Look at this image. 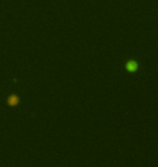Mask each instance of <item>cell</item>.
I'll return each instance as SVG.
<instances>
[{
    "mask_svg": "<svg viewBox=\"0 0 158 167\" xmlns=\"http://www.w3.org/2000/svg\"><path fill=\"white\" fill-rule=\"evenodd\" d=\"M126 67H127V69H128L129 72H135L137 69V62H134V61H130V62L127 63Z\"/></svg>",
    "mask_w": 158,
    "mask_h": 167,
    "instance_id": "6da1fadb",
    "label": "cell"
},
{
    "mask_svg": "<svg viewBox=\"0 0 158 167\" xmlns=\"http://www.w3.org/2000/svg\"><path fill=\"white\" fill-rule=\"evenodd\" d=\"M18 102V98L16 95H11L9 99H8V103L10 105H15Z\"/></svg>",
    "mask_w": 158,
    "mask_h": 167,
    "instance_id": "7a4b0ae2",
    "label": "cell"
}]
</instances>
